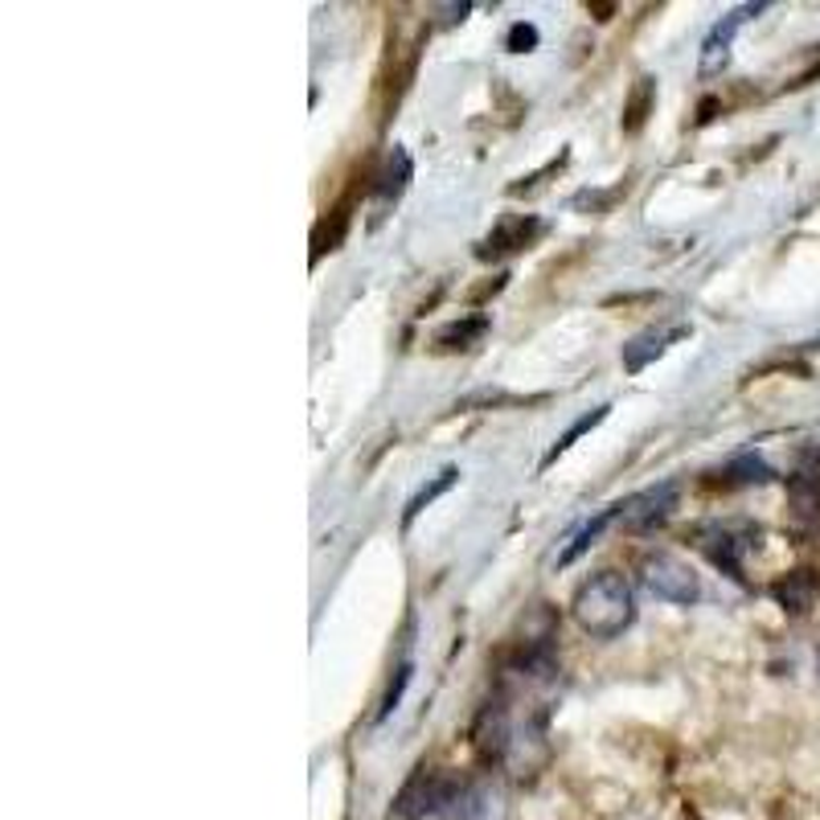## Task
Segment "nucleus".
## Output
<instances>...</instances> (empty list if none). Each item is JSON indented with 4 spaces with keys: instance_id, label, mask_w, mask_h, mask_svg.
I'll use <instances>...</instances> for the list:
<instances>
[{
    "instance_id": "obj_1",
    "label": "nucleus",
    "mask_w": 820,
    "mask_h": 820,
    "mask_svg": "<svg viewBox=\"0 0 820 820\" xmlns=\"http://www.w3.org/2000/svg\"><path fill=\"white\" fill-rule=\"evenodd\" d=\"M571 611H574V624L583 628L587 636H595V641H616V636L632 624L636 604H632V587H628L624 574L599 571L574 591Z\"/></svg>"
},
{
    "instance_id": "obj_2",
    "label": "nucleus",
    "mask_w": 820,
    "mask_h": 820,
    "mask_svg": "<svg viewBox=\"0 0 820 820\" xmlns=\"http://www.w3.org/2000/svg\"><path fill=\"white\" fill-rule=\"evenodd\" d=\"M641 583L648 595H657V599L678 604V607L697 604V595H701V583H697L694 567H685L673 554H648L641 562Z\"/></svg>"
},
{
    "instance_id": "obj_3",
    "label": "nucleus",
    "mask_w": 820,
    "mask_h": 820,
    "mask_svg": "<svg viewBox=\"0 0 820 820\" xmlns=\"http://www.w3.org/2000/svg\"><path fill=\"white\" fill-rule=\"evenodd\" d=\"M759 13H763V4H738V9H731L726 17L713 25L710 34H706V41H701V62H697L701 78H710V74L726 71V62H731L734 34H738V29H743L750 17H759Z\"/></svg>"
},
{
    "instance_id": "obj_4",
    "label": "nucleus",
    "mask_w": 820,
    "mask_h": 820,
    "mask_svg": "<svg viewBox=\"0 0 820 820\" xmlns=\"http://www.w3.org/2000/svg\"><path fill=\"white\" fill-rule=\"evenodd\" d=\"M673 505H678V484L673 481L657 484V488H644V493H636V497L620 500V525L632 530V534L653 530L657 521H664L669 513H673Z\"/></svg>"
},
{
    "instance_id": "obj_5",
    "label": "nucleus",
    "mask_w": 820,
    "mask_h": 820,
    "mask_svg": "<svg viewBox=\"0 0 820 820\" xmlns=\"http://www.w3.org/2000/svg\"><path fill=\"white\" fill-rule=\"evenodd\" d=\"M747 537H755V534H750V530H731V525H713L710 534H706V542H701V550L710 554L713 562H718L726 574L743 579V562H738V554L750 550Z\"/></svg>"
},
{
    "instance_id": "obj_6",
    "label": "nucleus",
    "mask_w": 820,
    "mask_h": 820,
    "mask_svg": "<svg viewBox=\"0 0 820 820\" xmlns=\"http://www.w3.org/2000/svg\"><path fill=\"white\" fill-rule=\"evenodd\" d=\"M537 234H542V222L537 218H509V222H500L497 231L484 238V247L476 250L481 259H493V254H509V250H521L530 247Z\"/></svg>"
},
{
    "instance_id": "obj_7",
    "label": "nucleus",
    "mask_w": 820,
    "mask_h": 820,
    "mask_svg": "<svg viewBox=\"0 0 820 820\" xmlns=\"http://www.w3.org/2000/svg\"><path fill=\"white\" fill-rule=\"evenodd\" d=\"M681 337H689V328H648V333H641V337H632L624 345V370L628 374H641L653 357H660L673 340H681Z\"/></svg>"
},
{
    "instance_id": "obj_8",
    "label": "nucleus",
    "mask_w": 820,
    "mask_h": 820,
    "mask_svg": "<svg viewBox=\"0 0 820 820\" xmlns=\"http://www.w3.org/2000/svg\"><path fill=\"white\" fill-rule=\"evenodd\" d=\"M616 521H620V505H607L604 513H599V518H595V521H587V525H583V530L574 534V542H571V546H567V550L558 554V567H571L574 558H583V554H587L591 546H595V542L604 537V530H607V525H616Z\"/></svg>"
},
{
    "instance_id": "obj_9",
    "label": "nucleus",
    "mask_w": 820,
    "mask_h": 820,
    "mask_svg": "<svg viewBox=\"0 0 820 820\" xmlns=\"http://www.w3.org/2000/svg\"><path fill=\"white\" fill-rule=\"evenodd\" d=\"M812 595H817L812 571H796V574H787L784 583H775V599L784 604V611H804V607L812 604Z\"/></svg>"
},
{
    "instance_id": "obj_10",
    "label": "nucleus",
    "mask_w": 820,
    "mask_h": 820,
    "mask_svg": "<svg viewBox=\"0 0 820 820\" xmlns=\"http://www.w3.org/2000/svg\"><path fill=\"white\" fill-rule=\"evenodd\" d=\"M484 333H488V321L484 316H472V321H456L447 324V328H439V337H435V349L439 353H451V349H468L472 340H481Z\"/></svg>"
},
{
    "instance_id": "obj_11",
    "label": "nucleus",
    "mask_w": 820,
    "mask_h": 820,
    "mask_svg": "<svg viewBox=\"0 0 820 820\" xmlns=\"http://www.w3.org/2000/svg\"><path fill=\"white\" fill-rule=\"evenodd\" d=\"M456 481H460V468H444V472H439L435 481L423 484V488H419V493H414V497L407 500V513H402V525H410V521L419 518V513H423L427 505H435V500L444 497V493H447V488H451Z\"/></svg>"
},
{
    "instance_id": "obj_12",
    "label": "nucleus",
    "mask_w": 820,
    "mask_h": 820,
    "mask_svg": "<svg viewBox=\"0 0 820 820\" xmlns=\"http://www.w3.org/2000/svg\"><path fill=\"white\" fill-rule=\"evenodd\" d=\"M607 410H611V407H607V402H604V407L587 410V414H583V419H579V423H574V427L567 431V435H562V439H558V444H554L550 451H546V460H542V468H550L554 460L562 456V451H571V444H579V439H583L587 431H595V427H599V423H604V419H607Z\"/></svg>"
},
{
    "instance_id": "obj_13",
    "label": "nucleus",
    "mask_w": 820,
    "mask_h": 820,
    "mask_svg": "<svg viewBox=\"0 0 820 820\" xmlns=\"http://www.w3.org/2000/svg\"><path fill=\"white\" fill-rule=\"evenodd\" d=\"M407 181H410V157L402 148H394L390 164H386V173L377 181V197H382V201H394V197L407 189Z\"/></svg>"
},
{
    "instance_id": "obj_14",
    "label": "nucleus",
    "mask_w": 820,
    "mask_h": 820,
    "mask_svg": "<svg viewBox=\"0 0 820 820\" xmlns=\"http://www.w3.org/2000/svg\"><path fill=\"white\" fill-rule=\"evenodd\" d=\"M653 99H657V78H641L636 90H632V99H628V111H624L628 132H641L644 120H648V111H653Z\"/></svg>"
},
{
    "instance_id": "obj_15",
    "label": "nucleus",
    "mask_w": 820,
    "mask_h": 820,
    "mask_svg": "<svg viewBox=\"0 0 820 820\" xmlns=\"http://www.w3.org/2000/svg\"><path fill=\"white\" fill-rule=\"evenodd\" d=\"M726 476H731V484H763L771 481V468L763 460H755V456H743V460H734L726 468Z\"/></svg>"
},
{
    "instance_id": "obj_16",
    "label": "nucleus",
    "mask_w": 820,
    "mask_h": 820,
    "mask_svg": "<svg viewBox=\"0 0 820 820\" xmlns=\"http://www.w3.org/2000/svg\"><path fill=\"white\" fill-rule=\"evenodd\" d=\"M407 685H410V664H398V669H394L390 689H386V697H382V710H377V722H382V718H390V713L398 710V701H402V694H407Z\"/></svg>"
},
{
    "instance_id": "obj_17",
    "label": "nucleus",
    "mask_w": 820,
    "mask_h": 820,
    "mask_svg": "<svg viewBox=\"0 0 820 820\" xmlns=\"http://www.w3.org/2000/svg\"><path fill=\"white\" fill-rule=\"evenodd\" d=\"M534 46H537V29L525 25V21H518V25L509 29V50H513V54H525V50H534Z\"/></svg>"
}]
</instances>
